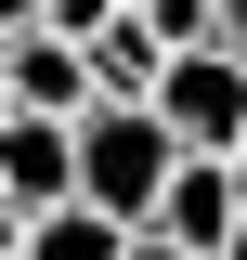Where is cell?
<instances>
[{
	"label": "cell",
	"mask_w": 247,
	"mask_h": 260,
	"mask_svg": "<svg viewBox=\"0 0 247 260\" xmlns=\"http://www.w3.org/2000/svg\"><path fill=\"white\" fill-rule=\"evenodd\" d=\"M221 260H247V221H234V247H221Z\"/></svg>",
	"instance_id": "7c38bea8"
},
{
	"label": "cell",
	"mask_w": 247,
	"mask_h": 260,
	"mask_svg": "<svg viewBox=\"0 0 247 260\" xmlns=\"http://www.w3.org/2000/svg\"><path fill=\"white\" fill-rule=\"evenodd\" d=\"M234 182H247V143H234Z\"/></svg>",
	"instance_id": "4fadbf2b"
},
{
	"label": "cell",
	"mask_w": 247,
	"mask_h": 260,
	"mask_svg": "<svg viewBox=\"0 0 247 260\" xmlns=\"http://www.w3.org/2000/svg\"><path fill=\"white\" fill-rule=\"evenodd\" d=\"M156 117H169L182 156H234L247 143V52H182L156 78Z\"/></svg>",
	"instance_id": "7a4b0ae2"
},
{
	"label": "cell",
	"mask_w": 247,
	"mask_h": 260,
	"mask_svg": "<svg viewBox=\"0 0 247 260\" xmlns=\"http://www.w3.org/2000/svg\"><path fill=\"white\" fill-rule=\"evenodd\" d=\"M0 195L13 208H78V117H0Z\"/></svg>",
	"instance_id": "3957f363"
},
{
	"label": "cell",
	"mask_w": 247,
	"mask_h": 260,
	"mask_svg": "<svg viewBox=\"0 0 247 260\" xmlns=\"http://www.w3.org/2000/svg\"><path fill=\"white\" fill-rule=\"evenodd\" d=\"M13 39H39V0H0V52H13Z\"/></svg>",
	"instance_id": "30bf717a"
},
{
	"label": "cell",
	"mask_w": 247,
	"mask_h": 260,
	"mask_svg": "<svg viewBox=\"0 0 247 260\" xmlns=\"http://www.w3.org/2000/svg\"><path fill=\"white\" fill-rule=\"evenodd\" d=\"M169 182H182V143H169V117H156V104H91V117H78V195H91V208L156 221V208H169Z\"/></svg>",
	"instance_id": "6da1fadb"
},
{
	"label": "cell",
	"mask_w": 247,
	"mask_h": 260,
	"mask_svg": "<svg viewBox=\"0 0 247 260\" xmlns=\"http://www.w3.org/2000/svg\"><path fill=\"white\" fill-rule=\"evenodd\" d=\"M0 91H13V117H91V52H78V39H13V52H0Z\"/></svg>",
	"instance_id": "277c9868"
},
{
	"label": "cell",
	"mask_w": 247,
	"mask_h": 260,
	"mask_svg": "<svg viewBox=\"0 0 247 260\" xmlns=\"http://www.w3.org/2000/svg\"><path fill=\"white\" fill-rule=\"evenodd\" d=\"M13 260H130V221L78 195V208H39V221H26V247H13Z\"/></svg>",
	"instance_id": "52a82bcc"
},
{
	"label": "cell",
	"mask_w": 247,
	"mask_h": 260,
	"mask_svg": "<svg viewBox=\"0 0 247 260\" xmlns=\"http://www.w3.org/2000/svg\"><path fill=\"white\" fill-rule=\"evenodd\" d=\"M130 260H195L182 234H156V221H130Z\"/></svg>",
	"instance_id": "9c48e42d"
},
{
	"label": "cell",
	"mask_w": 247,
	"mask_h": 260,
	"mask_svg": "<svg viewBox=\"0 0 247 260\" xmlns=\"http://www.w3.org/2000/svg\"><path fill=\"white\" fill-rule=\"evenodd\" d=\"M156 78H169V39H156L143 13H117V26L91 39V91L104 104H156Z\"/></svg>",
	"instance_id": "8992f818"
},
{
	"label": "cell",
	"mask_w": 247,
	"mask_h": 260,
	"mask_svg": "<svg viewBox=\"0 0 247 260\" xmlns=\"http://www.w3.org/2000/svg\"><path fill=\"white\" fill-rule=\"evenodd\" d=\"M208 13H221V52H247V0H208Z\"/></svg>",
	"instance_id": "8fae6325"
},
{
	"label": "cell",
	"mask_w": 247,
	"mask_h": 260,
	"mask_svg": "<svg viewBox=\"0 0 247 260\" xmlns=\"http://www.w3.org/2000/svg\"><path fill=\"white\" fill-rule=\"evenodd\" d=\"M0 117H13V91H0Z\"/></svg>",
	"instance_id": "5bb4252c"
},
{
	"label": "cell",
	"mask_w": 247,
	"mask_h": 260,
	"mask_svg": "<svg viewBox=\"0 0 247 260\" xmlns=\"http://www.w3.org/2000/svg\"><path fill=\"white\" fill-rule=\"evenodd\" d=\"M117 13H130V0H39V26H52V39H78V52H91Z\"/></svg>",
	"instance_id": "ba28073f"
},
{
	"label": "cell",
	"mask_w": 247,
	"mask_h": 260,
	"mask_svg": "<svg viewBox=\"0 0 247 260\" xmlns=\"http://www.w3.org/2000/svg\"><path fill=\"white\" fill-rule=\"evenodd\" d=\"M234 221H247V182H234V156H182V182H169L156 234H182L195 260H221V247H234Z\"/></svg>",
	"instance_id": "5b68a950"
}]
</instances>
